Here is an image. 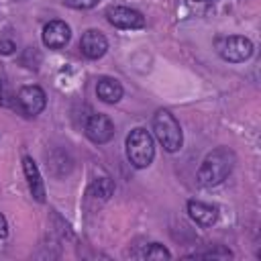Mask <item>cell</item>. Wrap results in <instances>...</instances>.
Here are the masks:
<instances>
[{
  "instance_id": "6da1fadb",
  "label": "cell",
  "mask_w": 261,
  "mask_h": 261,
  "mask_svg": "<svg viewBox=\"0 0 261 261\" xmlns=\"http://www.w3.org/2000/svg\"><path fill=\"white\" fill-rule=\"evenodd\" d=\"M234 163H237L234 151L228 149V147H218V149L210 151V153L204 157V161H202V165H200V169H198L196 179H198V184L204 186V188L218 186V184H222V181L230 175Z\"/></svg>"
},
{
  "instance_id": "7a4b0ae2",
  "label": "cell",
  "mask_w": 261,
  "mask_h": 261,
  "mask_svg": "<svg viewBox=\"0 0 261 261\" xmlns=\"http://www.w3.org/2000/svg\"><path fill=\"white\" fill-rule=\"evenodd\" d=\"M126 157L130 161V165H135L137 169H145L151 165L153 157H155V143L153 137L147 128H133L126 137Z\"/></svg>"
},
{
  "instance_id": "3957f363",
  "label": "cell",
  "mask_w": 261,
  "mask_h": 261,
  "mask_svg": "<svg viewBox=\"0 0 261 261\" xmlns=\"http://www.w3.org/2000/svg\"><path fill=\"white\" fill-rule=\"evenodd\" d=\"M153 133L157 137V141L163 145L165 151L175 153L181 149L184 145V135H181V126L175 120V116L169 110H157L153 116Z\"/></svg>"
},
{
  "instance_id": "277c9868",
  "label": "cell",
  "mask_w": 261,
  "mask_h": 261,
  "mask_svg": "<svg viewBox=\"0 0 261 261\" xmlns=\"http://www.w3.org/2000/svg\"><path fill=\"white\" fill-rule=\"evenodd\" d=\"M216 51L218 55L228 63H243L253 55V43L247 37L241 35H228L216 39Z\"/></svg>"
},
{
  "instance_id": "5b68a950",
  "label": "cell",
  "mask_w": 261,
  "mask_h": 261,
  "mask_svg": "<svg viewBox=\"0 0 261 261\" xmlns=\"http://www.w3.org/2000/svg\"><path fill=\"white\" fill-rule=\"evenodd\" d=\"M106 18L116 29L133 31V29H143L145 27V16L139 10H133V8H126V6H110L106 10Z\"/></svg>"
},
{
  "instance_id": "8992f818",
  "label": "cell",
  "mask_w": 261,
  "mask_h": 261,
  "mask_svg": "<svg viewBox=\"0 0 261 261\" xmlns=\"http://www.w3.org/2000/svg\"><path fill=\"white\" fill-rule=\"evenodd\" d=\"M16 100H18V106H20L22 114H27V116H37L39 112L45 110V104H47V96H45L43 88H39V86L20 88Z\"/></svg>"
},
{
  "instance_id": "52a82bcc",
  "label": "cell",
  "mask_w": 261,
  "mask_h": 261,
  "mask_svg": "<svg viewBox=\"0 0 261 261\" xmlns=\"http://www.w3.org/2000/svg\"><path fill=\"white\" fill-rule=\"evenodd\" d=\"M84 130H86V137L96 145L108 143L114 137V124L106 114H92L86 120Z\"/></svg>"
},
{
  "instance_id": "ba28073f",
  "label": "cell",
  "mask_w": 261,
  "mask_h": 261,
  "mask_svg": "<svg viewBox=\"0 0 261 261\" xmlns=\"http://www.w3.org/2000/svg\"><path fill=\"white\" fill-rule=\"evenodd\" d=\"M43 45L49 49H63L69 39H71V31L63 20H49L43 27Z\"/></svg>"
},
{
  "instance_id": "9c48e42d",
  "label": "cell",
  "mask_w": 261,
  "mask_h": 261,
  "mask_svg": "<svg viewBox=\"0 0 261 261\" xmlns=\"http://www.w3.org/2000/svg\"><path fill=\"white\" fill-rule=\"evenodd\" d=\"M80 49H82V53H84L88 59H100V57L106 53V49H108V41H106V37H104L100 31L90 29V31H86V33L82 35V39H80Z\"/></svg>"
},
{
  "instance_id": "30bf717a",
  "label": "cell",
  "mask_w": 261,
  "mask_h": 261,
  "mask_svg": "<svg viewBox=\"0 0 261 261\" xmlns=\"http://www.w3.org/2000/svg\"><path fill=\"white\" fill-rule=\"evenodd\" d=\"M22 171H24V177H27V184H29L33 198L37 202H45V184L41 179L39 167L33 161V157H22Z\"/></svg>"
},
{
  "instance_id": "8fae6325",
  "label": "cell",
  "mask_w": 261,
  "mask_h": 261,
  "mask_svg": "<svg viewBox=\"0 0 261 261\" xmlns=\"http://www.w3.org/2000/svg\"><path fill=\"white\" fill-rule=\"evenodd\" d=\"M188 214H190V218L196 224H200V226H212L216 222V218H218V208L212 206V204L190 200L188 202Z\"/></svg>"
},
{
  "instance_id": "7c38bea8",
  "label": "cell",
  "mask_w": 261,
  "mask_h": 261,
  "mask_svg": "<svg viewBox=\"0 0 261 261\" xmlns=\"http://www.w3.org/2000/svg\"><path fill=\"white\" fill-rule=\"evenodd\" d=\"M96 94L102 102L106 104H116L120 98H122V86L118 80L114 77H100L98 84H96Z\"/></svg>"
},
{
  "instance_id": "4fadbf2b",
  "label": "cell",
  "mask_w": 261,
  "mask_h": 261,
  "mask_svg": "<svg viewBox=\"0 0 261 261\" xmlns=\"http://www.w3.org/2000/svg\"><path fill=\"white\" fill-rule=\"evenodd\" d=\"M88 194L94 196V198H100V200H108L114 194V181L108 175L96 177V179H92V184L88 188Z\"/></svg>"
},
{
  "instance_id": "5bb4252c",
  "label": "cell",
  "mask_w": 261,
  "mask_h": 261,
  "mask_svg": "<svg viewBox=\"0 0 261 261\" xmlns=\"http://www.w3.org/2000/svg\"><path fill=\"white\" fill-rule=\"evenodd\" d=\"M143 257H145V259H169L171 253H169L163 245H159V243H151V245L145 249Z\"/></svg>"
},
{
  "instance_id": "9a60e30c",
  "label": "cell",
  "mask_w": 261,
  "mask_h": 261,
  "mask_svg": "<svg viewBox=\"0 0 261 261\" xmlns=\"http://www.w3.org/2000/svg\"><path fill=\"white\" fill-rule=\"evenodd\" d=\"M190 257H206V259H230V257H232V253H230L226 247L218 245L214 251H206V253H194V255H190Z\"/></svg>"
},
{
  "instance_id": "2e32d148",
  "label": "cell",
  "mask_w": 261,
  "mask_h": 261,
  "mask_svg": "<svg viewBox=\"0 0 261 261\" xmlns=\"http://www.w3.org/2000/svg\"><path fill=\"white\" fill-rule=\"evenodd\" d=\"M69 8H75V10H88V8H94L100 0H63Z\"/></svg>"
},
{
  "instance_id": "e0dca14e",
  "label": "cell",
  "mask_w": 261,
  "mask_h": 261,
  "mask_svg": "<svg viewBox=\"0 0 261 261\" xmlns=\"http://www.w3.org/2000/svg\"><path fill=\"white\" fill-rule=\"evenodd\" d=\"M14 49H16V45L10 39H0V53L2 55H10V53H14Z\"/></svg>"
},
{
  "instance_id": "ac0fdd59",
  "label": "cell",
  "mask_w": 261,
  "mask_h": 261,
  "mask_svg": "<svg viewBox=\"0 0 261 261\" xmlns=\"http://www.w3.org/2000/svg\"><path fill=\"white\" fill-rule=\"evenodd\" d=\"M8 234V222H6V216L0 214V239H4Z\"/></svg>"
},
{
  "instance_id": "d6986e66",
  "label": "cell",
  "mask_w": 261,
  "mask_h": 261,
  "mask_svg": "<svg viewBox=\"0 0 261 261\" xmlns=\"http://www.w3.org/2000/svg\"><path fill=\"white\" fill-rule=\"evenodd\" d=\"M0 102H2V82H0Z\"/></svg>"
},
{
  "instance_id": "ffe728a7",
  "label": "cell",
  "mask_w": 261,
  "mask_h": 261,
  "mask_svg": "<svg viewBox=\"0 0 261 261\" xmlns=\"http://www.w3.org/2000/svg\"><path fill=\"white\" fill-rule=\"evenodd\" d=\"M194 2H212V0H194Z\"/></svg>"
}]
</instances>
